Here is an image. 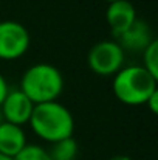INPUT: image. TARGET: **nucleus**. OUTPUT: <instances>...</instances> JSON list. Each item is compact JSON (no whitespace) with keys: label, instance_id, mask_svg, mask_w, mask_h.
<instances>
[{"label":"nucleus","instance_id":"nucleus-1","mask_svg":"<svg viewBox=\"0 0 158 160\" xmlns=\"http://www.w3.org/2000/svg\"><path fill=\"white\" fill-rule=\"evenodd\" d=\"M28 123L39 138L47 140L51 145L73 137L74 131V120L71 112L57 101L34 104Z\"/></svg>","mask_w":158,"mask_h":160},{"label":"nucleus","instance_id":"nucleus-2","mask_svg":"<svg viewBox=\"0 0 158 160\" xmlns=\"http://www.w3.org/2000/svg\"><path fill=\"white\" fill-rule=\"evenodd\" d=\"M157 78H154L143 65L122 67L113 78L115 97L127 106L146 104L147 98L157 90Z\"/></svg>","mask_w":158,"mask_h":160},{"label":"nucleus","instance_id":"nucleus-3","mask_svg":"<svg viewBox=\"0 0 158 160\" xmlns=\"http://www.w3.org/2000/svg\"><path fill=\"white\" fill-rule=\"evenodd\" d=\"M20 90L34 104L57 101V97L64 90L62 73L51 64H36L23 73L20 81Z\"/></svg>","mask_w":158,"mask_h":160},{"label":"nucleus","instance_id":"nucleus-4","mask_svg":"<svg viewBox=\"0 0 158 160\" xmlns=\"http://www.w3.org/2000/svg\"><path fill=\"white\" fill-rule=\"evenodd\" d=\"M87 61L96 75H116L124 64V50L116 41H101L90 48Z\"/></svg>","mask_w":158,"mask_h":160},{"label":"nucleus","instance_id":"nucleus-5","mask_svg":"<svg viewBox=\"0 0 158 160\" xmlns=\"http://www.w3.org/2000/svg\"><path fill=\"white\" fill-rule=\"evenodd\" d=\"M30 47L28 30L14 20L0 22V59L14 61L22 58Z\"/></svg>","mask_w":158,"mask_h":160},{"label":"nucleus","instance_id":"nucleus-6","mask_svg":"<svg viewBox=\"0 0 158 160\" xmlns=\"http://www.w3.org/2000/svg\"><path fill=\"white\" fill-rule=\"evenodd\" d=\"M33 109H34V103L20 89H12L8 90L3 103L0 104V115L3 121L16 126H22L30 121Z\"/></svg>","mask_w":158,"mask_h":160},{"label":"nucleus","instance_id":"nucleus-7","mask_svg":"<svg viewBox=\"0 0 158 160\" xmlns=\"http://www.w3.org/2000/svg\"><path fill=\"white\" fill-rule=\"evenodd\" d=\"M105 19L112 30V34L118 39L136 20V9L133 3H130L129 0H118L108 3L105 11Z\"/></svg>","mask_w":158,"mask_h":160},{"label":"nucleus","instance_id":"nucleus-8","mask_svg":"<svg viewBox=\"0 0 158 160\" xmlns=\"http://www.w3.org/2000/svg\"><path fill=\"white\" fill-rule=\"evenodd\" d=\"M26 135L22 126L0 121V154L12 159L26 146Z\"/></svg>","mask_w":158,"mask_h":160},{"label":"nucleus","instance_id":"nucleus-9","mask_svg":"<svg viewBox=\"0 0 158 160\" xmlns=\"http://www.w3.org/2000/svg\"><path fill=\"white\" fill-rule=\"evenodd\" d=\"M118 44L121 45L122 50H133V52H143L152 41V34H151V28L146 22L143 20H135L132 23V27L118 38Z\"/></svg>","mask_w":158,"mask_h":160},{"label":"nucleus","instance_id":"nucleus-10","mask_svg":"<svg viewBox=\"0 0 158 160\" xmlns=\"http://www.w3.org/2000/svg\"><path fill=\"white\" fill-rule=\"evenodd\" d=\"M48 154L51 160H74L78 154V143L73 137L64 138L53 143V148Z\"/></svg>","mask_w":158,"mask_h":160},{"label":"nucleus","instance_id":"nucleus-11","mask_svg":"<svg viewBox=\"0 0 158 160\" xmlns=\"http://www.w3.org/2000/svg\"><path fill=\"white\" fill-rule=\"evenodd\" d=\"M143 62L144 68L158 79V41H152L144 50H143Z\"/></svg>","mask_w":158,"mask_h":160},{"label":"nucleus","instance_id":"nucleus-12","mask_svg":"<svg viewBox=\"0 0 158 160\" xmlns=\"http://www.w3.org/2000/svg\"><path fill=\"white\" fill-rule=\"evenodd\" d=\"M11 160H51L47 149L39 145H26L19 154H16Z\"/></svg>","mask_w":158,"mask_h":160},{"label":"nucleus","instance_id":"nucleus-13","mask_svg":"<svg viewBox=\"0 0 158 160\" xmlns=\"http://www.w3.org/2000/svg\"><path fill=\"white\" fill-rule=\"evenodd\" d=\"M146 106L149 107V110L152 112V113H157L158 112V89L147 98V101H146Z\"/></svg>","mask_w":158,"mask_h":160},{"label":"nucleus","instance_id":"nucleus-14","mask_svg":"<svg viewBox=\"0 0 158 160\" xmlns=\"http://www.w3.org/2000/svg\"><path fill=\"white\" fill-rule=\"evenodd\" d=\"M8 84H6V79L3 78V75L0 73V104L3 103V100H5V97H6V93H8Z\"/></svg>","mask_w":158,"mask_h":160},{"label":"nucleus","instance_id":"nucleus-15","mask_svg":"<svg viewBox=\"0 0 158 160\" xmlns=\"http://www.w3.org/2000/svg\"><path fill=\"white\" fill-rule=\"evenodd\" d=\"M108 160H132L129 156H113L112 159H108Z\"/></svg>","mask_w":158,"mask_h":160},{"label":"nucleus","instance_id":"nucleus-16","mask_svg":"<svg viewBox=\"0 0 158 160\" xmlns=\"http://www.w3.org/2000/svg\"><path fill=\"white\" fill-rule=\"evenodd\" d=\"M0 160H11V159H9V157H5V156L0 154Z\"/></svg>","mask_w":158,"mask_h":160},{"label":"nucleus","instance_id":"nucleus-17","mask_svg":"<svg viewBox=\"0 0 158 160\" xmlns=\"http://www.w3.org/2000/svg\"><path fill=\"white\" fill-rule=\"evenodd\" d=\"M107 3H113V2H118V0H105Z\"/></svg>","mask_w":158,"mask_h":160}]
</instances>
